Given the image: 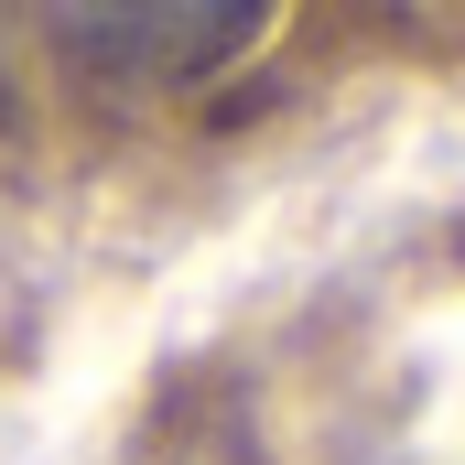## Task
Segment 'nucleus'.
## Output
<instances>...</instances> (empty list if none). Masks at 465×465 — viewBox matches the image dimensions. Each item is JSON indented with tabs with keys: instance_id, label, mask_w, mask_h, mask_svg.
<instances>
[{
	"instance_id": "1",
	"label": "nucleus",
	"mask_w": 465,
	"mask_h": 465,
	"mask_svg": "<svg viewBox=\"0 0 465 465\" xmlns=\"http://www.w3.org/2000/svg\"><path fill=\"white\" fill-rule=\"evenodd\" d=\"M54 33H65L87 65L130 76V87H184V76L249 54V44L271 33V11H260V0H217V11H54Z\"/></svg>"
}]
</instances>
